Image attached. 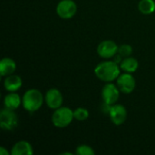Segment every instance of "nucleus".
<instances>
[{
  "instance_id": "9b49d317",
  "label": "nucleus",
  "mask_w": 155,
  "mask_h": 155,
  "mask_svg": "<svg viewBox=\"0 0 155 155\" xmlns=\"http://www.w3.org/2000/svg\"><path fill=\"white\" fill-rule=\"evenodd\" d=\"M23 84L22 78L16 74H10L5 76L4 81V87L8 92H16L18 91Z\"/></svg>"
},
{
  "instance_id": "7ed1b4c3",
  "label": "nucleus",
  "mask_w": 155,
  "mask_h": 155,
  "mask_svg": "<svg viewBox=\"0 0 155 155\" xmlns=\"http://www.w3.org/2000/svg\"><path fill=\"white\" fill-rule=\"evenodd\" d=\"M74 117V111L68 107H59L55 109L52 115V123L57 128H65L72 122Z\"/></svg>"
},
{
  "instance_id": "aec40b11",
  "label": "nucleus",
  "mask_w": 155,
  "mask_h": 155,
  "mask_svg": "<svg viewBox=\"0 0 155 155\" xmlns=\"http://www.w3.org/2000/svg\"><path fill=\"white\" fill-rule=\"evenodd\" d=\"M0 154L1 155H8V152L4 148V147H0Z\"/></svg>"
},
{
  "instance_id": "39448f33",
  "label": "nucleus",
  "mask_w": 155,
  "mask_h": 155,
  "mask_svg": "<svg viewBox=\"0 0 155 155\" xmlns=\"http://www.w3.org/2000/svg\"><path fill=\"white\" fill-rule=\"evenodd\" d=\"M77 5L73 0H62L56 6V14L62 19H70L74 16Z\"/></svg>"
},
{
  "instance_id": "9d476101",
  "label": "nucleus",
  "mask_w": 155,
  "mask_h": 155,
  "mask_svg": "<svg viewBox=\"0 0 155 155\" xmlns=\"http://www.w3.org/2000/svg\"><path fill=\"white\" fill-rule=\"evenodd\" d=\"M109 115L113 124H114L115 125H121L126 121L127 111L124 105L114 104L110 108Z\"/></svg>"
},
{
  "instance_id": "2eb2a0df",
  "label": "nucleus",
  "mask_w": 155,
  "mask_h": 155,
  "mask_svg": "<svg viewBox=\"0 0 155 155\" xmlns=\"http://www.w3.org/2000/svg\"><path fill=\"white\" fill-rule=\"evenodd\" d=\"M138 67H139L138 61L134 57H132V56L124 58L120 64V68L125 73L133 74L137 71Z\"/></svg>"
},
{
  "instance_id": "f3484780",
  "label": "nucleus",
  "mask_w": 155,
  "mask_h": 155,
  "mask_svg": "<svg viewBox=\"0 0 155 155\" xmlns=\"http://www.w3.org/2000/svg\"><path fill=\"white\" fill-rule=\"evenodd\" d=\"M74 117L77 121H85L89 117V112L85 108L79 107L74 111Z\"/></svg>"
},
{
  "instance_id": "6ab92c4d",
  "label": "nucleus",
  "mask_w": 155,
  "mask_h": 155,
  "mask_svg": "<svg viewBox=\"0 0 155 155\" xmlns=\"http://www.w3.org/2000/svg\"><path fill=\"white\" fill-rule=\"evenodd\" d=\"M75 153L77 155H94L95 153L92 147L85 145V144H83V145H80L76 148Z\"/></svg>"
},
{
  "instance_id": "20e7f679",
  "label": "nucleus",
  "mask_w": 155,
  "mask_h": 155,
  "mask_svg": "<svg viewBox=\"0 0 155 155\" xmlns=\"http://www.w3.org/2000/svg\"><path fill=\"white\" fill-rule=\"evenodd\" d=\"M18 125V117L14 110L5 108L0 114V126L3 130L13 131Z\"/></svg>"
},
{
  "instance_id": "6e6552de",
  "label": "nucleus",
  "mask_w": 155,
  "mask_h": 155,
  "mask_svg": "<svg viewBox=\"0 0 155 155\" xmlns=\"http://www.w3.org/2000/svg\"><path fill=\"white\" fill-rule=\"evenodd\" d=\"M118 45L112 40H105L101 42L97 47V53L100 57L107 59L114 56L118 53Z\"/></svg>"
},
{
  "instance_id": "423d86ee",
  "label": "nucleus",
  "mask_w": 155,
  "mask_h": 155,
  "mask_svg": "<svg viewBox=\"0 0 155 155\" xmlns=\"http://www.w3.org/2000/svg\"><path fill=\"white\" fill-rule=\"evenodd\" d=\"M116 85L120 92L124 94H131L135 89L136 82L134 77L130 73H125L118 76L116 79Z\"/></svg>"
},
{
  "instance_id": "f257e3e1",
  "label": "nucleus",
  "mask_w": 155,
  "mask_h": 155,
  "mask_svg": "<svg viewBox=\"0 0 155 155\" xmlns=\"http://www.w3.org/2000/svg\"><path fill=\"white\" fill-rule=\"evenodd\" d=\"M94 74L100 80L111 83L118 78L120 75V67L116 62L106 61L102 62L94 68Z\"/></svg>"
},
{
  "instance_id": "dca6fc26",
  "label": "nucleus",
  "mask_w": 155,
  "mask_h": 155,
  "mask_svg": "<svg viewBox=\"0 0 155 155\" xmlns=\"http://www.w3.org/2000/svg\"><path fill=\"white\" fill-rule=\"evenodd\" d=\"M140 12L143 15H150L155 11L154 0H141L138 4Z\"/></svg>"
},
{
  "instance_id": "f8f14e48",
  "label": "nucleus",
  "mask_w": 155,
  "mask_h": 155,
  "mask_svg": "<svg viewBox=\"0 0 155 155\" xmlns=\"http://www.w3.org/2000/svg\"><path fill=\"white\" fill-rule=\"evenodd\" d=\"M10 153L12 155H32L34 153V150L28 142L19 141L12 147Z\"/></svg>"
},
{
  "instance_id": "1a4fd4ad",
  "label": "nucleus",
  "mask_w": 155,
  "mask_h": 155,
  "mask_svg": "<svg viewBox=\"0 0 155 155\" xmlns=\"http://www.w3.org/2000/svg\"><path fill=\"white\" fill-rule=\"evenodd\" d=\"M45 101L46 105L49 108L55 110L62 106L64 98H63L61 92L58 89L52 88L46 92L45 96Z\"/></svg>"
},
{
  "instance_id": "f03ea898",
  "label": "nucleus",
  "mask_w": 155,
  "mask_h": 155,
  "mask_svg": "<svg viewBox=\"0 0 155 155\" xmlns=\"http://www.w3.org/2000/svg\"><path fill=\"white\" fill-rule=\"evenodd\" d=\"M44 103V96L37 89L27 90L22 98L23 107L28 112H35L41 108Z\"/></svg>"
},
{
  "instance_id": "a211bd4d",
  "label": "nucleus",
  "mask_w": 155,
  "mask_h": 155,
  "mask_svg": "<svg viewBox=\"0 0 155 155\" xmlns=\"http://www.w3.org/2000/svg\"><path fill=\"white\" fill-rule=\"evenodd\" d=\"M132 53H133V48L130 45L124 44L118 47V54H120L124 58L131 56Z\"/></svg>"
},
{
  "instance_id": "4468645a",
  "label": "nucleus",
  "mask_w": 155,
  "mask_h": 155,
  "mask_svg": "<svg viewBox=\"0 0 155 155\" xmlns=\"http://www.w3.org/2000/svg\"><path fill=\"white\" fill-rule=\"evenodd\" d=\"M16 69L15 62L8 57L3 58L0 63V74L2 76H7L15 73Z\"/></svg>"
},
{
  "instance_id": "ddd939ff",
  "label": "nucleus",
  "mask_w": 155,
  "mask_h": 155,
  "mask_svg": "<svg viewBox=\"0 0 155 155\" xmlns=\"http://www.w3.org/2000/svg\"><path fill=\"white\" fill-rule=\"evenodd\" d=\"M22 103V99L15 92H10V94H6L4 99V105L5 108L10 109V110H15L17 109Z\"/></svg>"
},
{
  "instance_id": "0eeeda50",
  "label": "nucleus",
  "mask_w": 155,
  "mask_h": 155,
  "mask_svg": "<svg viewBox=\"0 0 155 155\" xmlns=\"http://www.w3.org/2000/svg\"><path fill=\"white\" fill-rule=\"evenodd\" d=\"M120 96V90L117 85L108 83L106 84L102 90V98L104 104L113 105L116 104Z\"/></svg>"
}]
</instances>
